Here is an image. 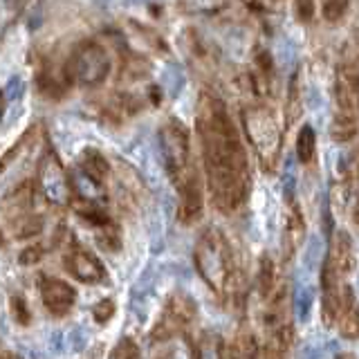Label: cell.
Masks as SVG:
<instances>
[{
	"label": "cell",
	"instance_id": "obj_1",
	"mask_svg": "<svg viewBox=\"0 0 359 359\" xmlns=\"http://www.w3.org/2000/svg\"><path fill=\"white\" fill-rule=\"evenodd\" d=\"M196 126L213 207L220 213H233L247 200L252 173L241 135L233 126L224 101L202 93Z\"/></svg>",
	"mask_w": 359,
	"mask_h": 359
},
{
	"label": "cell",
	"instance_id": "obj_2",
	"mask_svg": "<svg viewBox=\"0 0 359 359\" xmlns=\"http://www.w3.org/2000/svg\"><path fill=\"white\" fill-rule=\"evenodd\" d=\"M196 267L202 280L218 294L231 292L233 283V256L229 243L218 227L202 231L196 243Z\"/></svg>",
	"mask_w": 359,
	"mask_h": 359
},
{
	"label": "cell",
	"instance_id": "obj_3",
	"mask_svg": "<svg viewBox=\"0 0 359 359\" xmlns=\"http://www.w3.org/2000/svg\"><path fill=\"white\" fill-rule=\"evenodd\" d=\"M160 146H162L164 168L177 191L200 180L194 166V157H191L189 130L182 121L175 117L166 119V123L160 128Z\"/></svg>",
	"mask_w": 359,
	"mask_h": 359
},
{
	"label": "cell",
	"instance_id": "obj_4",
	"mask_svg": "<svg viewBox=\"0 0 359 359\" xmlns=\"http://www.w3.org/2000/svg\"><path fill=\"white\" fill-rule=\"evenodd\" d=\"M243 126L247 140L252 142L254 151L261 160L265 171H274L280 155V128L272 110L265 106H250L243 110Z\"/></svg>",
	"mask_w": 359,
	"mask_h": 359
},
{
	"label": "cell",
	"instance_id": "obj_5",
	"mask_svg": "<svg viewBox=\"0 0 359 359\" xmlns=\"http://www.w3.org/2000/svg\"><path fill=\"white\" fill-rule=\"evenodd\" d=\"M110 72V59L106 48H101L97 41H83L72 54L70 74L74 81L83 88H97L106 81Z\"/></svg>",
	"mask_w": 359,
	"mask_h": 359
},
{
	"label": "cell",
	"instance_id": "obj_6",
	"mask_svg": "<svg viewBox=\"0 0 359 359\" xmlns=\"http://www.w3.org/2000/svg\"><path fill=\"white\" fill-rule=\"evenodd\" d=\"M198 317V306L196 301L191 299L187 292H173L166 301L164 308V317L157 323V328L153 330V344L155 341H164L168 337L180 334L189 323H194ZM184 334V332H182Z\"/></svg>",
	"mask_w": 359,
	"mask_h": 359
},
{
	"label": "cell",
	"instance_id": "obj_7",
	"mask_svg": "<svg viewBox=\"0 0 359 359\" xmlns=\"http://www.w3.org/2000/svg\"><path fill=\"white\" fill-rule=\"evenodd\" d=\"M39 187L43 196L54 205H67L70 198L74 196L72 189V177H67L61 160L54 153L43 155L39 164Z\"/></svg>",
	"mask_w": 359,
	"mask_h": 359
},
{
	"label": "cell",
	"instance_id": "obj_8",
	"mask_svg": "<svg viewBox=\"0 0 359 359\" xmlns=\"http://www.w3.org/2000/svg\"><path fill=\"white\" fill-rule=\"evenodd\" d=\"M63 265H65V272L72 278L81 280V283H101V280L106 278V269L101 265V261L93 252L83 250L81 245H74L72 250L65 254Z\"/></svg>",
	"mask_w": 359,
	"mask_h": 359
},
{
	"label": "cell",
	"instance_id": "obj_9",
	"mask_svg": "<svg viewBox=\"0 0 359 359\" xmlns=\"http://www.w3.org/2000/svg\"><path fill=\"white\" fill-rule=\"evenodd\" d=\"M41 299H43V306L48 308V312H52L54 317H63V314L72 310L76 292L70 283H65L61 278L45 276L41 280Z\"/></svg>",
	"mask_w": 359,
	"mask_h": 359
},
{
	"label": "cell",
	"instance_id": "obj_10",
	"mask_svg": "<svg viewBox=\"0 0 359 359\" xmlns=\"http://www.w3.org/2000/svg\"><path fill=\"white\" fill-rule=\"evenodd\" d=\"M357 135V119L353 115V104L348 99V90L344 86H337V112L330 123V137L339 144L355 140Z\"/></svg>",
	"mask_w": 359,
	"mask_h": 359
},
{
	"label": "cell",
	"instance_id": "obj_11",
	"mask_svg": "<svg viewBox=\"0 0 359 359\" xmlns=\"http://www.w3.org/2000/svg\"><path fill=\"white\" fill-rule=\"evenodd\" d=\"M337 328H339L344 339H359V306L351 285H344L341 290V303H339V312H337Z\"/></svg>",
	"mask_w": 359,
	"mask_h": 359
},
{
	"label": "cell",
	"instance_id": "obj_12",
	"mask_svg": "<svg viewBox=\"0 0 359 359\" xmlns=\"http://www.w3.org/2000/svg\"><path fill=\"white\" fill-rule=\"evenodd\" d=\"M180 196V207H177V218L184 224H194L202 218V205H205V198H202V182L187 184L184 189L177 191Z\"/></svg>",
	"mask_w": 359,
	"mask_h": 359
},
{
	"label": "cell",
	"instance_id": "obj_13",
	"mask_svg": "<svg viewBox=\"0 0 359 359\" xmlns=\"http://www.w3.org/2000/svg\"><path fill=\"white\" fill-rule=\"evenodd\" d=\"M328 267H332L337 274H348L353 269V243L348 231L339 229L334 231V238L330 243V252L323 261Z\"/></svg>",
	"mask_w": 359,
	"mask_h": 359
},
{
	"label": "cell",
	"instance_id": "obj_14",
	"mask_svg": "<svg viewBox=\"0 0 359 359\" xmlns=\"http://www.w3.org/2000/svg\"><path fill=\"white\" fill-rule=\"evenodd\" d=\"M155 359H198V346L189 334H175L164 341H155Z\"/></svg>",
	"mask_w": 359,
	"mask_h": 359
},
{
	"label": "cell",
	"instance_id": "obj_15",
	"mask_svg": "<svg viewBox=\"0 0 359 359\" xmlns=\"http://www.w3.org/2000/svg\"><path fill=\"white\" fill-rule=\"evenodd\" d=\"M290 202V213H287V222H285V241H283V254L285 258H290L299 250V245L306 238V222L301 218V209L294 200H287Z\"/></svg>",
	"mask_w": 359,
	"mask_h": 359
},
{
	"label": "cell",
	"instance_id": "obj_16",
	"mask_svg": "<svg viewBox=\"0 0 359 359\" xmlns=\"http://www.w3.org/2000/svg\"><path fill=\"white\" fill-rule=\"evenodd\" d=\"M72 74H65V72H59L56 67L52 65H43L41 67V72H39V79H36V83H39V90L45 95V97H50V99H59L65 95V90H67V79H70Z\"/></svg>",
	"mask_w": 359,
	"mask_h": 359
},
{
	"label": "cell",
	"instance_id": "obj_17",
	"mask_svg": "<svg viewBox=\"0 0 359 359\" xmlns=\"http://www.w3.org/2000/svg\"><path fill=\"white\" fill-rule=\"evenodd\" d=\"M79 171L88 175L90 180H95L97 184H104L110 168H108V160L97 149H86L79 155Z\"/></svg>",
	"mask_w": 359,
	"mask_h": 359
},
{
	"label": "cell",
	"instance_id": "obj_18",
	"mask_svg": "<svg viewBox=\"0 0 359 359\" xmlns=\"http://www.w3.org/2000/svg\"><path fill=\"white\" fill-rule=\"evenodd\" d=\"M256 357H258V346L254 334L250 332H241L229 344L227 353H224V359H256Z\"/></svg>",
	"mask_w": 359,
	"mask_h": 359
},
{
	"label": "cell",
	"instance_id": "obj_19",
	"mask_svg": "<svg viewBox=\"0 0 359 359\" xmlns=\"http://www.w3.org/2000/svg\"><path fill=\"white\" fill-rule=\"evenodd\" d=\"M314 151H317V135H314V128L310 123L301 126L299 135H297V155H299V162L308 164L312 162Z\"/></svg>",
	"mask_w": 359,
	"mask_h": 359
},
{
	"label": "cell",
	"instance_id": "obj_20",
	"mask_svg": "<svg viewBox=\"0 0 359 359\" xmlns=\"http://www.w3.org/2000/svg\"><path fill=\"white\" fill-rule=\"evenodd\" d=\"M256 285H258V292H261L263 299H267L269 294H272V290H274V261L267 254H263L261 263H258Z\"/></svg>",
	"mask_w": 359,
	"mask_h": 359
},
{
	"label": "cell",
	"instance_id": "obj_21",
	"mask_svg": "<svg viewBox=\"0 0 359 359\" xmlns=\"http://www.w3.org/2000/svg\"><path fill=\"white\" fill-rule=\"evenodd\" d=\"M198 359H224V348L222 339L218 334L207 332L198 344Z\"/></svg>",
	"mask_w": 359,
	"mask_h": 359
},
{
	"label": "cell",
	"instance_id": "obj_22",
	"mask_svg": "<svg viewBox=\"0 0 359 359\" xmlns=\"http://www.w3.org/2000/svg\"><path fill=\"white\" fill-rule=\"evenodd\" d=\"M14 236L16 238H29V236H36L41 233L43 229V216H32V213H27V216H22L14 222Z\"/></svg>",
	"mask_w": 359,
	"mask_h": 359
},
{
	"label": "cell",
	"instance_id": "obj_23",
	"mask_svg": "<svg viewBox=\"0 0 359 359\" xmlns=\"http://www.w3.org/2000/svg\"><path fill=\"white\" fill-rule=\"evenodd\" d=\"M314 301V292L310 285H299L297 294H294V308H297V317L299 321H306L310 317V308Z\"/></svg>",
	"mask_w": 359,
	"mask_h": 359
},
{
	"label": "cell",
	"instance_id": "obj_24",
	"mask_svg": "<svg viewBox=\"0 0 359 359\" xmlns=\"http://www.w3.org/2000/svg\"><path fill=\"white\" fill-rule=\"evenodd\" d=\"M9 310H11V317H14L16 323L22 325V328L32 323V312L27 308V301L22 299L20 294H11V299H9Z\"/></svg>",
	"mask_w": 359,
	"mask_h": 359
},
{
	"label": "cell",
	"instance_id": "obj_25",
	"mask_svg": "<svg viewBox=\"0 0 359 359\" xmlns=\"http://www.w3.org/2000/svg\"><path fill=\"white\" fill-rule=\"evenodd\" d=\"M108 359H142V355H140L137 344H135L130 337H123V339H119L117 346L112 348Z\"/></svg>",
	"mask_w": 359,
	"mask_h": 359
},
{
	"label": "cell",
	"instance_id": "obj_26",
	"mask_svg": "<svg viewBox=\"0 0 359 359\" xmlns=\"http://www.w3.org/2000/svg\"><path fill=\"white\" fill-rule=\"evenodd\" d=\"M97 243H99V247H104V250H108V252H119V247H121L119 229L112 227V224H108V227H104V229H99Z\"/></svg>",
	"mask_w": 359,
	"mask_h": 359
},
{
	"label": "cell",
	"instance_id": "obj_27",
	"mask_svg": "<svg viewBox=\"0 0 359 359\" xmlns=\"http://www.w3.org/2000/svg\"><path fill=\"white\" fill-rule=\"evenodd\" d=\"M303 263H306L308 269H314L319 263H323V250H321V241L317 236H312L308 241V250H306V256H303Z\"/></svg>",
	"mask_w": 359,
	"mask_h": 359
},
{
	"label": "cell",
	"instance_id": "obj_28",
	"mask_svg": "<svg viewBox=\"0 0 359 359\" xmlns=\"http://www.w3.org/2000/svg\"><path fill=\"white\" fill-rule=\"evenodd\" d=\"M112 314H115V301L112 299H101L97 306H93V317L97 323H108Z\"/></svg>",
	"mask_w": 359,
	"mask_h": 359
},
{
	"label": "cell",
	"instance_id": "obj_29",
	"mask_svg": "<svg viewBox=\"0 0 359 359\" xmlns=\"http://www.w3.org/2000/svg\"><path fill=\"white\" fill-rule=\"evenodd\" d=\"M346 9H348V3H341V0H328V3H323L321 14H323L325 20L334 22V20H339L346 14Z\"/></svg>",
	"mask_w": 359,
	"mask_h": 359
},
{
	"label": "cell",
	"instance_id": "obj_30",
	"mask_svg": "<svg viewBox=\"0 0 359 359\" xmlns=\"http://www.w3.org/2000/svg\"><path fill=\"white\" fill-rule=\"evenodd\" d=\"M43 247L41 245H32V247H25L20 254H18V263L20 265H36L41 258H43Z\"/></svg>",
	"mask_w": 359,
	"mask_h": 359
},
{
	"label": "cell",
	"instance_id": "obj_31",
	"mask_svg": "<svg viewBox=\"0 0 359 359\" xmlns=\"http://www.w3.org/2000/svg\"><path fill=\"white\" fill-rule=\"evenodd\" d=\"M22 95V81L20 79H11V81L7 83V88H5V101L9 104V101H14V99H18Z\"/></svg>",
	"mask_w": 359,
	"mask_h": 359
},
{
	"label": "cell",
	"instance_id": "obj_32",
	"mask_svg": "<svg viewBox=\"0 0 359 359\" xmlns=\"http://www.w3.org/2000/svg\"><path fill=\"white\" fill-rule=\"evenodd\" d=\"M294 11H297V18L299 20H312L314 5L312 3H297L294 5Z\"/></svg>",
	"mask_w": 359,
	"mask_h": 359
},
{
	"label": "cell",
	"instance_id": "obj_33",
	"mask_svg": "<svg viewBox=\"0 0 359 359\" xmlns=\"http://www.w3.org/2000/svg\"><path fill=\"white\" fill-rule=\"evenodd\" d=\"M353 220H355V224H357V227H359V196H357L355 209H353Z\"/></svg>",
	"mask_w": 359,
	"mask_h": 359
},
{
	"label": "cell",
	"instance_id": "obj_34",
	"mask_svg": "<svg viewBox=\"0 0 359 359\" xmlns=\"http://www.w3.org/2000/svg\"><path fill=\"white\" fill-rule=\"evenodd\" d=\"M0 359H22L18 353H11V351H3V357H0Z\"/></svg>",
	"mask_w": 359,
	"mask_h": 359
},
{
	"label": "cell",
	"instance_id": "obj_35",
	"mask_svg": "<svg viewBox=\"0 0 359 359\" xmlns=\"http://www.w3.org/2000/svg\"><path fill=\"white\" fill-rule=\"evenodd\" d=\"M334 359H355V357L351 353H341V355H337Z\"/></svg>",
	"mask_w": 359,
	"mask_h": 359
},
{
	"label": "cell",
	"instance_id": "obj_36",
	"mask_svg": "<svg viewBox=\"0 0 359 359\" xmlns=\"http://www.w3.org/2000/svg\"><path fill=\"white\" fill-rule=\"evenodd\" d=\"M357 97H359V81H357Z\"/></svg>",
	"mask_w": 359,
	"mask_h": 359
}]
</instances>
